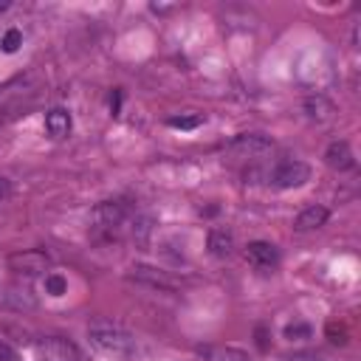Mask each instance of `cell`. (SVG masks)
Returning <instances> with one entry per match:
<instances>
[{
  "instance_id": "obj_1",
  "label": "cell",
  "mask_w": 361,
  "mask_h": 361,
  "mask_svg": "<svg viewBox=\"0 0 361 361\" xmlns=\"http://www.w3.org/2000/svg\"><path fill=\"white\" fill-rule=\"evenodd\" d=\"M87 338L90 344L104 353V355H116V358H127L135 353V336L130 330H124L121 324L116 322H107V319H96L87 324Z\"/></svg>"
},
{
  "instance_id": "obj_2",
  "label": "cell",
  "mask_w": 361,
  "mask_h": 361,
  "mask_svg": "<svg viewBox=\"0 0 361 361\" xmlns=\"http://www.w3.org/2000/svg\"><path fill=\"white\" fill-rule=\"evenodd\" d=\"M268 180L276 189H299V186H305L310 180V166L305 161H299V158H288V161H279L271 169Z\"/></svg>"
},
{
  "instance_id": "obj_3",
  "label": "cell",
  "mask_w": 361,
  "mask_h": 361,
  "mask_svg": "<svg viewBox=\"0 0 361 361\" xmlns=\"http://www.w3.org/2000/svg\"><path fill=\"white\" fill-rule=\"evenodd\" d=\"M8 268L14 274H25V276H37V274H45L51 268V254L45 248H23V251H14L8 254Z\"/></svg>"
},
{
  "instance_id": "obj_4",
  "label": "cell",
  "mask_w": 361,
  "mask_h": 361,
  "mask_svg": "<svg viewBox=\"0 0 361 361\" xmlns=\"http://www.w3.org/2000/svg\"><path fill=\"white\" fill-rule=\"evenodd\" d=\"M127 212H130V209H127L124 200H102V203H96L93 212H90V226L99 228V231H113L116 226L124 223Z\"/></svg>"
},
{
  "instance_id": "obj_5",
  "label": "cell",
  "mask_w": 361,
  "mask_h": 361,
  "mask_svg": "<svg viewBox=\"0 0 361 361\" xmlns=\"http://www.w3.org/2000/svg\"><path fill=\"white\" fill-rule=\"evenodd\" d=\"M274 147V141L268 138V135H262V133H240V135H234L231 141H228V152L231 155H237V158H259V155H265L268 149Z\"/></svg>"
},
{
  "instance_id": "obj_6",
  "label": "cell",
  "mask_w": 361,
  "mask_h": 361,
  "mask_svg": "<svg viewBox=\"0 0 361 361\" xmlns=\"http://www.w3.org/2000/svg\"><path fill=\"white\" fill-rule=\"evenodd\" d=\"M37 361H79V350L68 338H39L34 344Z\"/></svg>"
},
{
  "instance_id": "obj_7",
  "label": "cell",
  "mask_w": 361,
  "mask_h": 361,
  "mask_svg": "<svg viewBox=\"0 0 361 361\" xmlns=\"http://www.w3.org/2000/svg\"><path fill=\"white\" fill-rule=\"evenodd\" d=\"M130 276L135 282H144V285L158 288V290H178V279L169 271H161V268H152V265H133Z\"/></svg>"
},
{
  "instance_id": "obj_8",
  "label": "cell",
  "mask_w": 361,
  "mask_h": 361,
  "mask_svg": "<svg viewBox=\"0 0 361 361\" xmlns=\"http://www.w3.org/2000/svg\"><path fill=\"white\" fill-rule=\"evenodd\" d=\"M245 259L257 271H271V268L279 265V251H276V245H271L265 240H254V243L245 245Z\"/></svg>"
},
{
  "instance_id": "obj_9",
  "label": "cell",
  "mask_w": 361,
  "mask_h": 361,
  "mask_svg": "<svg viewBox=\"0 0 361 361\" xmlns=\"http://www.w3.org/2000/svg\"><path fill=\"white\" fill-rule=\"evenodd\" d=\"M324 164L330 169H336V172H347V169L355 166V155H353V149H350L347 141H333L324 149Z\"/></svg>"
},
{
  "instance_id": "obj_10",
  "label": "cell",
  "mask_w": 361,
  "mask_h": 361,
  "mask_svg": "<svg viewBox=\"0 0 361 361\" xmlns=\"http://www.w3.org/2000/svg\"><path fill=\"white\" fill-rule=\"evenodd\" d=\"M197 355L203 361H251V355L231 344H203L197 347Z\"/></svg>"
},
{
  "instance_id": "obj_11",
  "label": "cell",
  "mask_w": 361,
  "mask_h": 361,
  "mask_svg": "<svg viewBox=\"0 0 361 361\" xmlns=\"http://www.w3.org/2000/svg\"><path fill=\"white\" fill-rule=\"evenodd\" d=\"M206 248L214 254V257H228L234 251V231L226 228V226H217L209 231L206 237Z\"/></svg>"
},
{
  "instance_id": "obj_12",
  "label": "cell",
  "mask_w": 361,
  "mask_h": 361,
  "mask_svg": "<svg viewBox=\"0 0 361 361\" xmlns=\"http://www.w3.org/2000/svg\"><path fill=\"white\" fill-rule=\"evenodd\" d=\"M327 209L324 206H307V209H302L299 214H296V220H293V228L296 231H313V228H319V226H324L327 223Z\"/></svg>"
},
{
  "instance_id": "obj_13",
  "label": "cell",
  "mask_w": 361,
  "mask_h": 361,
  "mask_svg": "<svg viewBox=\"0 0 361 361\" xmlns=\"http://www.w3.org/2000/svg\"><path fill=\"white\" fill-rule=\"evenodd\" d=\"M333 113H336L333 102H330V99H324L322 93H316V96H307V99H305V116H307L310 121H327V118H333Z\"/></svg>"
},
{
  "instance_id": "obj_14",
  "label": "cell",
  "mask_w": 361,
  "mask_h": 361,
  "mask_svg": "<svg viewBox=\"0 0 361 361\" xmlns=\"http://www.w3.org/2000/svg\"><path fill=\"white\" fill-rule=\"evenodd\" d=\"M45 130H48V135H54V138H65V135L71 133V113L62 110V107L48 110V116H45Z\"/></svg>"
},
{
  "instance_id": "obj_15",
  "label": "cell",
  "mask_w": 361,
  "mask_h": 361,
  "mask_svg": "<svg viewBox=\"0 0 361 361\" xmlns=\"http://www.w3.org/2000/svg\"><path fill=\"white\" fill-rule=\"evenodd\" d=\"M68 290V282L62 274H45V293L51 296H62Z\"/></svg>"
},
{
  "instance_id": "obj_16",
  "label": "cell",
  "mask_w": 361,
  "mask_h": 361,
  "mask_svg": "<svg viewBox=\"0 0 361 361\" xmlns=\"http://www.w3.org/2000/svg\"><path fill=\"white\" fill-rule=\"evenodd\" d=\"M310 336H313V327L305 324V322H293V324L285 327V338H290V341H302V338H310Z\"/></svg>"
},
{
  "instance_id": "obj_17",
  "label": "cell",
  "mask_w": 361,
  "mask_h": 361,
  "mask_svg": "<svg viewBox=\"0 0 361 361\" xmlns=\"http://www.w3.org/2000/svg\"><path fill=\"white\" fill-rule=\"evenodd\" d=\"M200 116H172L166 124L169 127H175V130H195V127H200Z\"/></svg>"
},
{
  "instance_id": "obj_18",
  "label": "cell",
  "mask_w": 361,
  "mask_h": 361,
  "mask_svg": "<svg viewBox=\"0 0 361 361\" xmlns=\"http://www.w3.org/2000/svg\"><path fill=\"white\" fill-rule=\"evenodd\" d=\"M0 45H3L6 54H14V51L23 45V34H20L17 28H8V31L3 34V42H0Z\"/></svg>"
},
{
  "instance_id": "obj_19",
  "label": "cell",
  "mask_w": 361,
  "mask_h": 361,
  "mask_svg": "<svg viewBox=\"0 0 361 361\" xmlns=\"http://www.w3.org/2000/svg\"><path fill=\"white\" fill-rule=\"evenodd\" d=\"M149 223H152L149 217H135V223H133V237H135V240H147V234H149V228H152Z\"/></svg>"
},
{
  "instance_id": "obj_20",
  "label": "cell",
  "mask_w": 361,
  "mask_h": 361,
  "mask_svg": "<svg viewBox=\"0 0 361 361\" xmlns=\"http://www.w3.org/2000/svg\"><path fill=\"white\" fill-rule=\"evenodd\" d=\"M285 361H330L324 353H316V350H305V353H293L288 355Z\"/></svg>"
},
{
  "instance_id": "obj_21",
  "label": "cell",
  "mask_w": 361,
  "mask_h": 361,
  "mask_svg": "<svg viewBox=\"0 0 361 361\" xmlns=\"http://www.w3.org/2000/svg\"><path fill=\"white\" fill-rule=\"evenodd\" d=\"M11 195V180L8 178H0V200H6Z\"/></svg>"
},
{
  "instance_id": "obj_22",
  "label": "cell",
  "mask_w": 361,
  "mask_h": 361,
  "mask_svg": "<svg viewBox=\"0 0 361 361\" xmlns=\"http://www.w3.org/2000/svg\"><path fill=\"white\" fill-rule=\"evenodd\" d=\"M6 6H8V3H0V11H3V8H6Z\"/></svg>"
}]
</instances>
